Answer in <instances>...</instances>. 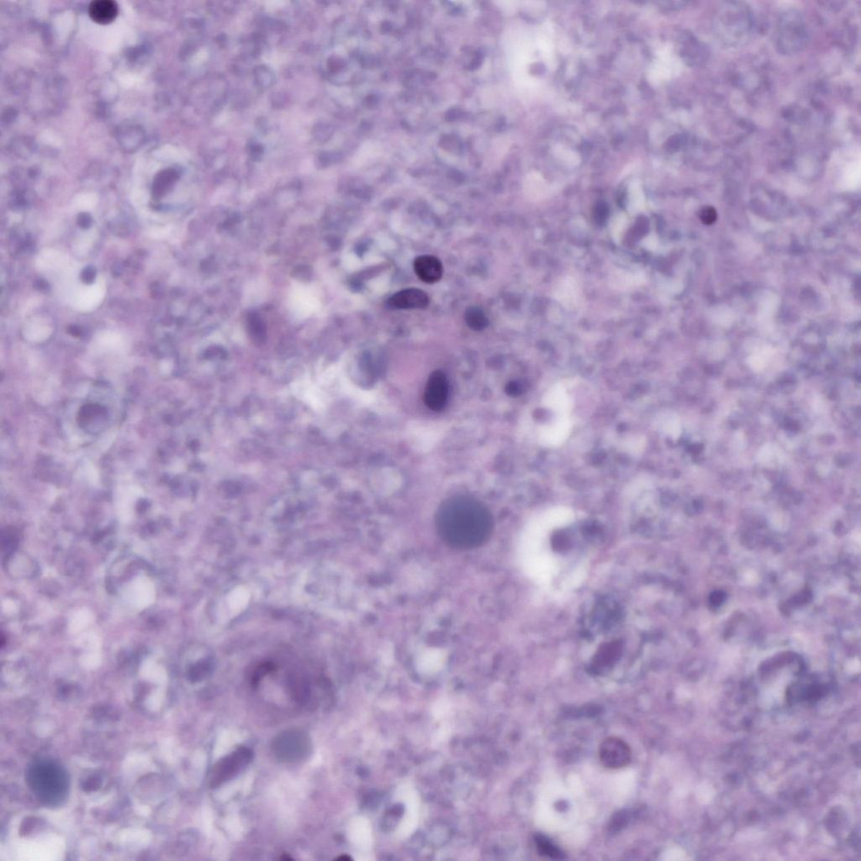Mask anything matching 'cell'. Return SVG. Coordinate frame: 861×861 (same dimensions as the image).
Here are the masks:
<instances>
[{"mask_svg": "<svg viewBox=\"0 0 861 861\" xmlns=\"http://www.w3.org/2000/svg\"><path fill=\"white\" fill-rule=\"evenodd\" d=\"M440 538L450 548L470 550L491 537L493 518L488 508L474 497L455 496L438 508L435 518Z\"/></svg>", "mask_w": 861, "mask_h": 861, "instance_id": "6da1fadb", "label": "cell"}, {"mask_svg": "<svg viewBox=\"0 0 861 861\" xmlns=\"http://www.w3.org/2000/svg\"><path fill=\"white\" fill-rule=\"evenodd\" d=\"M717 32L723 41L736 43L747 37L750 28V18L745 7L727 3L718 14Z\"/></svg>", "mask_w": 861, "mask_h": 861, "instance_id": "7a4b0ae2", "label": "cell"}, {"mask_svg": "<svg viewBox=\"0 0 861 861\" xmlns=\"http://www.w3.org/2000/svg\"><path fill=\"white\" fill-rule=\"evenodd\" d=\"M807 41V32L802 15L790 11L782 15L779 26V48L783 53L801 50Z\"/></svg>", "mask_w": 861, "mask_h": 861, "instance_id": "3957f363", "label": "cell"}, {"mask_svg": "<svg viewBox=\"0 0 861 861\" xmlns=\"http://www.w3.org/2000/svg\"><path fill=\"white\" fill-rule=\"evenodd\" d=\"M252 758L250 749L240 748L218 761L210 776V787H221L234 778L251 762Z\"/></svg>", "mask_w": 861, "mask_h": 861, "instance_id": "277c9868", "label": "cell"}, {"mask_svg": "<svg viewBox=\"0 0 861 861\" xmlns=\"http://www.w3.org/2000/svg\"><path fill=\"white\" fill-rule=\"evenodd\" d=\"M311 748L307 736L300 731H287L275 738L273 749L278 759L285 761L301 760Z\"/></svg>", "mask_w": 861, "mask_h": 861, "instance_id": "5b68a950", "label": "cell"}, {"mask_svg": "<svg viewBox=\"0 0 861 861\" xmlns=\"http://www.w3.org/2000/svg\"><path fill=\"white\" fill-rule=\"evenodd\" d=\"M600 762L609 769L627 767L632 760V751L625 741L618 737L605 738L599 747Z\"/></svg>", "mask_w": 861, "mask_h": 861, "instance_id": "8992f818", "label": "cell"}, {"mask_svg": "<svg viewBox=\"0 0 861 861\" xmlns=\"http://www.w3.org/2000/svg\"><path fill=\"white\" fill-rule=\"evenodd\" d=\"M447 396H449V382H447L446 375L441 371H435L431 374L426 389H425V404L431 410L440 412L445 408Z\"/></svg>", "mask_w": 861, "mask_h": 861, "instance_id": "52a82bcc", "label": "cell"}, {"mask_svg": "<svg viewBox=\"0 0 861 861\" xmlns=\"http://www.w3.org/2000/svg\"><path fill=\"white\" fill-rule=\"evenodd\" d=\"M429 305V297L423 290L409 288L394 294L387 301L390 310L425 309Z\"/></svg>", "mask_w": 861, "mask_h": 861, "instance_id": "ba28073f", "label": "cell"}, {"mask_svg": "<svg viewBox=\"0 0 861 861\" xmlns=\"http://www.w3.org/2000/svg\"><path fill=\"white\" fill-rule=\"evenodd\" d=\"M414 270L421 281L427 284H435L442 278L443 267L441 261L434 256H419L414 261Z\"/></svg>", "mask_w": 861, "mask_h": 861, "instance_id": "9c48e42d", "label": "cell"}, {"mask_svg": "<svg viewBox=\"0 0 861 861\" xmlns=\"http://www.w3.org/2000/svg\"><path fill=\"white\" fill-rule=\"evenodd\" d=\"M89 14L92 20L98 24H110L116 20L118 6L112 0H97L90 3Z\"/></svg>", "mask_w": 861, "mask_h": 861, "instance_id": "30bf717a", "label": "cell"}, {"mask_svg": "<svg viewBox=\"0 0 861 861\" xmlns=\"http://www.w3.org/2000/svg\"><path fill=\"white\" fill-rule=\"evenodd\" d=\"M465 319L468 327L474 331L480 332L489 326L487 316L483 310L477 306H472L466 310Z\"/></svg>", "mask_w": 861, "mask_h": 861, "instance_id": "8fae6325", "label": "cell"}, {"mask_svg": "<svg viewBox=\"0 0 861 861\" xmlns=\"http://www.w3.org/2000/svg\"><path fill=\"white\" fill-rule=\"evenodd\" d=\"M536 844L537 849L543 856L549 857V858L558 860L563 858V853L560 849L550 842L547 838L542 835L536 837Z\"/></svg>", "mask_w": 861, "mask_h": 861, "instance_id": "7c38bea8", "label": "cell"}, {"mask_svg": "<svg viewBox=\"0 0 861 861\" xmlns=\"http://www.w3.org/2000/svg\"><path fill=\"white\" fill-rule=\"evenodd\" d=\"M717 212L711 206H706L700 212V219L705 225H711L717 220Z\"/></svg>", "mask_w": 861, "mask_h": 861, "instance_id": "4fadbf2b", "label": "cell"}, {"mask_svg": "<svg viewBox=\"0 0 861 861\" xmlns=\"http://www.w3.org/2000/svg\"><path fill=\"white\" fill-rule=\"evenodd\" d=\"M95 276H97V272H95L94 267H87L82 271L81 276L80 277H81V281L84 284L90 285L94 281Z\"/></svg>", "mask_w": 861, "mask_h": 861, "instance_id": "5bb4252c", "label": "cell"}, {"mask_svg": "<svg viewBox=\"0 0 861 861\" xmlns=\"http://www.w3.org/2000/svg\"><path fill=\"white\" fill-rule=\"evenodd\" d=\"M36 822H37L36 818H26L24 822H22V825L20 829V833L21 834V835H26V834H29L30 832H32V829L34 828V827H35Z\"/></svg>", "mask_w": 861, "mask_h": 861, "instance_id": "9a60e30c", "label": "cell"}, {"mask_svg": "<svg viewBox=\"0 0 861 861\" xmlns=\"http://www.w3.org/2000/svg\"><path fill=\"white\" fill-rule=\"evenodd\" d=\"M101 780L97 778H91L83 783V789L87 792L97 791L101 787Z\"/></svg>", "mask_w": 861, "mask_h": 861, "instance_id": "2e32d148", "label": "cell"}, {"mask_svg": "<svg viewBox=\"0 0 861 861\" xmlns=\"http://www.w3.org/2000/svg\"><path fill=\"white\" fill-rule=\"evenodd\" d=\"M92 223V218L88 213L79 214L78 217V224L80 227L83 229L89 228Z\"/></svg>", "mask_w": 861, "mask_h": 861, "instance_id": "e0dca14e", "label": "cell"}, {"mask_svg": "<svg viewBox=\"0 0 861 861\" xmlns=\"http://www.w3.org/2000/svg\"><path fill=\"white\" fill-rule=\"evenodd\" d=\"M67 331L68 334L74 336H79L82 334L81 328L78 326H70L68 327Z\"/></svg>", "mask_w": 861, "mask_h": 861, "instance_id": "ac0fdd59", "label": "cell"}, {"mask_svg": "<svg viewBox=\"0 0 861 861\" xmlns=\"http://www.w3.org/2000/svg\"><path fill=\"white\" fill-rule=\"evenodd\" d=\"M48 284L43 281H38L36 283V287L38 290H42L47 289Z\"/></svg>", "mask_w": 861, "mask_h": 861, "instance_id": "d6986e66", "label": "cell"}]
</instances>
